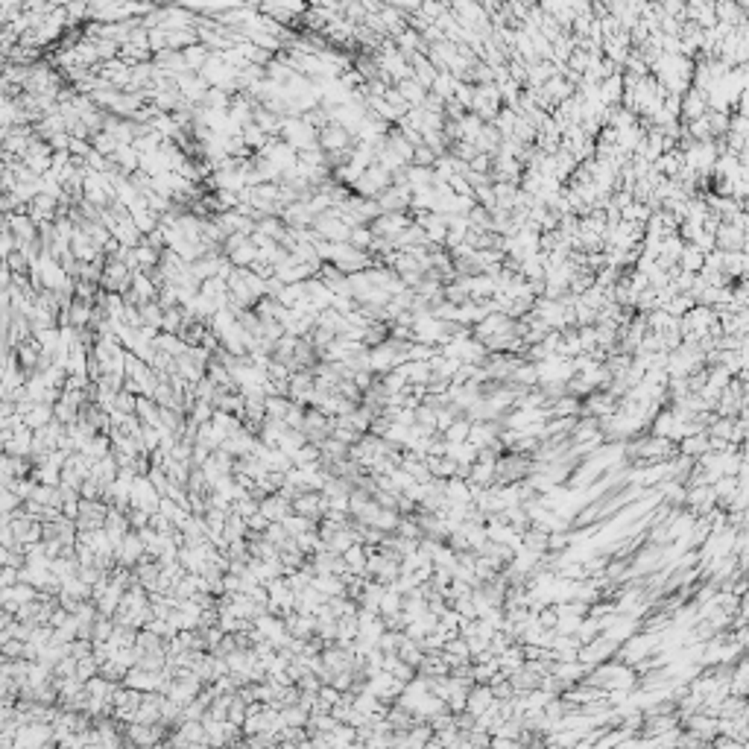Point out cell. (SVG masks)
<instances>
[{
  "label": "cell",
  "mask_w": 749,
  "mask_h": 749,
  "mask_svg": "<svg viewBox=\"0 0 749 749\" xmlns=\"http://www.w3.org/2000/svg\"><path fill=\"white\" fill-rule=\"evenodd\" d=\"M144 556H146V544H144V539H141V532H138V530H129V532H126V539H123V544L118 547V562H121V565H129V568H135V565H138Z\"/></svg>",
  "instance_id": "2"
},
{
  "label": "cell",
  "mask_w": 749,
  "mask_h": 749,
  "mask_svg": "<svg viewBox=\"0 0 749 749\" xmlns=\"http://www.w3.org/2000/svg\"><path fill=\"white\" fill-rule=\"evenodd\" d=\"M287 410H290V401H287L284 395H266V419L284 422Z\"/></svg>",
  "instance_id": "4"
},
{
  "label": "cell",
  "mask_w": 749,
  "mask_h": 749,
  "mask_svg": "<svg viewBox=\"0 0 749 749\" xmlns=\"http://www.w3.org/2000/svg\"><path fill=\"white\" fill-rule=\"evenodd\" d=\"M158 504H161V492L156 489V483L149 480V474H138L135 483H132V507L156 512Z\"/></svg>",
  "instance_id": "1"
},
{
  "label": "cell",
  "mask_w": 749,
  "mask_h": 749,
  "mask_svg": "<svg viewBox=\"0 0 749 749\" xmlns=\"http://www.w3.org/2000/svg\"><path fill=\"white\" fill-rule=\"evenodd\" d=\"M261 512L270 521H284L287 515H293V501H290V497H284L281 492H273V495H266L263 501H261Z\"/></svg>",
  "instance_id": "3"
},
{
  "label": "cell",
  "mask_w": 749,
  "mask_h": 749,
  "mask_svg": "<svg viewBox=\"0 0 749 749\" xmlns=\"http://www.w3.org/2000/svg\"><path fill=\"white\" fill-rule=\"evenodd\" d=\"M469 437H472V422H465V419L451 422L445 427V439L448 442H469Z\"/></svg>",
  "instance_id": "5"
}]
</instances>
